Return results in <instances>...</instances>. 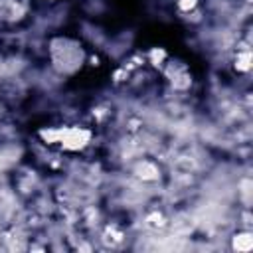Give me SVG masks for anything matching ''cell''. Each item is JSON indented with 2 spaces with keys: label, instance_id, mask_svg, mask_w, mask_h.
Instances as JSON below:
<instances>
[{
  "label": "cell",
  "instance_id": "obj_1",
  "mask_svg": "<svg viewBox=\"0 0 253 253\" xmlns=\"http://www.w3.org/2000/svg\"><path fill=\"white\" fill-rule=\"evenodd\" d=\"M49 59L57 73L73 75L85 63V49L71 38H55L49 42Z\"/></svg>",
  "mask_w": 253,
  "mask_h": 253
},
{
  "label": "cell",
  "instance_id": "obj_2",
  "mask_svg": "<svg viewBox=\"0 0 253 253\" xmlns=\"http://www.w3.org/2000/svg\"><path fill=\"white\" fill-rule=\"evenodd\" d=\"M45 138L49 142H57L69 150H79L89 142L91 132L85 128H55V130L45 132Z\"/></svg>",
  "mask_w": 253,
  "mask_h": 253
},
{
  "label": "cell",
  "instance_id": "obj_3",
  "mask_svg": "<svg viewBox=\"0 0 253 253\" xmlns=\"http://www.w3.org/2000/svg\"><path fill=\"white\" fill-rule=\"evenodd\" d=\"M233 247H235L237 251H249V249H251V237H249L247 233L237 235L235 241H233Z\"/></svg>",
  "mask_w": 253,
  "mask_h": 253
},
{
  "label": "cell",
  "instance_id": "obj_4",
  "mask_svg": "<svg viewBox=\"0 0 253 253\" xmlns=\"http://www.w3.org/2000/svg\"><path fill=\"white\" fill-rule=\"evenodd\" d=\"M49 2H53V0H49Z\"/></svg>",
  "mask_w": 253,
  "mask_h": 253
}]
</instances>
